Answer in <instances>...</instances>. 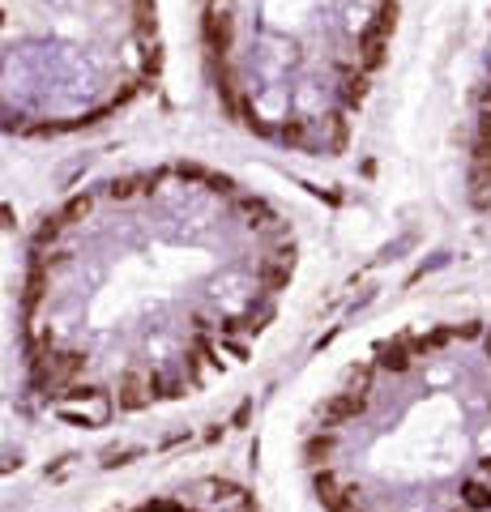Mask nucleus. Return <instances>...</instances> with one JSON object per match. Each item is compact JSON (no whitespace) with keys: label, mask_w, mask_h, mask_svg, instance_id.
I'll return each instance as SVG.
<instances>
[{"label":"nucleus","mask_w":491,"mask_h":512,"mask_svg":"<svg viewBox=\"0 0 491 512\" xmlns=\"http://www.w3.org/2000/svg\"><path fill=\"white\" fill-rule=\"evenodd\" d=\"M295 269L287 214L227 171L103 175L26 239L13 325L22 393L77 427L188 402L265 338Z\"/></svg>","instance_id":"obj_1"},{"label":"nucleus","mask_w":491,"mask_h":512,"mask_svg":"<svg viewBox=\"0 0 491 512\" xmlns=\"http://www.w3.org/2000/svg\"><path fill=\"white\" fill-rule=\"evenodd\" d=\"M321 512H491V320L385 338L304 436Z\"/></svg>","instance_id":"obj_2"},{"label":"nucleus","mask_w":491,"mask_h":512,"mask_svg":"<svg viewBox=\"0 0 491 512\" xmlns=\"http://www.w3.org/2000/svg\"><path fill=\"white\" fill-rule=\"evenodd\" d=\"M402 0H197L223 116L265 146L338 158L385 69Z\"/></svg>","instance_id":"obj_3"},{"label":"nucleus","mask_w":491,"mask_h":512,"mask_svg":"<svg viewBox=\"0 0 491 512\" xmlns=\"http://www.w3.org/2000/svg\"><path fill=\"white\" fill-rule=\"evenodd\" d=\"M158 77V0H0V133H86L141 103Z\"/></svg>","instance_id":"obj_4"},{"label":"nucleus","mask_w":491,"mask_h":512,"mask_svg":"<svg viewBox=\"0 0 491 512\" xmlns=\"http://www.w3.org/2000/svg\"><path fill=\"white\" fill-rule=\"evenodd\" d=\"M124 512H265L257 491L240 478H193V483L167 487L158 495H146V500L129 504Z\"/></svg>","instance_id":"obj_5"},{"label":"nucleus","mask_w":491,"mask_h":512,"mask_svg":"<svg viewBox=\"0 0 491 512\" xmlns=\"http://www.w3.org/2000/svg\"><path fill=\"white\" fill-rule=\"evenodd\" d=\"M466 197L474 214L491 218V60L479 90H474V116H470V154H466Z\"/></svg>","instance_id":"obj_6"}]
</instances>
